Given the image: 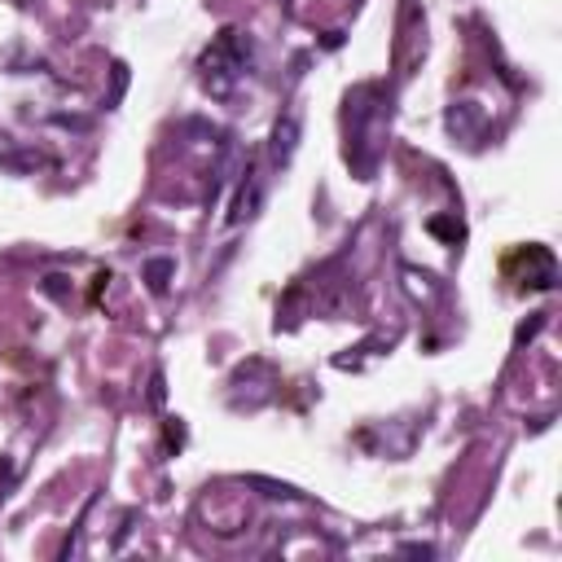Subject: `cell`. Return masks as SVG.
<instances>
[{"instance_id":"obj_1","label":"cell","mask_w":562,"mask_h":562,"mask_svg":"<svg viewBox=\"0 0 562 562\" xmlns=\"http://www.w3.org/2000/svg\"><path fill=\"white\" fill-rule=\"evenodd\" d=\"M510 255L523 259V272H510V281H518V286H527V291H549L553 286V255L545 246H518Z\"/></svg>"}]
</instances>
